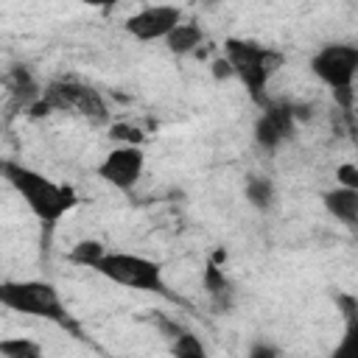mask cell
<instances>
[{"label": "cell", "instance_id": "1", "mask_svg": "<svg viewBox=\"0 0 358 358\" xmlns=\"http://www.w3.org/2000/svg\"><path fill=\"white\" fill-rule=\"evenodd\" d=\"M0 176L22 196V201L28 204V210L48 227H53L67 210L76 207V193L67 185H59L53 179H48L45 173L14 162V159H0Z\"/></svg>", "mask_w": 358, "mask_h": 358}, {"label": "cell", "instance_id": "2", "mask_svg": "<svg viewBox=\"0 0 358 358\" xmlns=\"http://www.w3.org/2000/svg\"><path fill=\"white\" fill-rule=\"evenodd\" d=\"M224 59L232 76L246 87V92L257 103H266V87L285 62L280 50L260 45L255 39H238V36H229L224 42Z\"/></svg>", "mask_w": 358, "mask_h": 358}, {"label": "cell", "instance_id": "3", "mask_svg": "<svg viewBox=\"0 0 358 358\" xmlns=\"http://www.w3.org/2000/svg\"><path fill=\"white\" fill-rule=\"evenodd\" d=\"M53 112H76L95 126L109 120V106H106L103 95L95 87L81 84V81H70V78L50 81L42 90L39 101L28 109L31 117H42V115H53Z\"/></svg>", "mask_w": 358, "mask_h": 358}, {"label": "cell", "instance_id": "4", "mask_svg": "<svg viewBox=\"0 0 358 358\" xmlns=\"http://www.w3.org/2000/svg\"><path fill=\"white\" fill-rule=\"evenodd\" d=\"M0 305L14 313H25V316L48 319L62 327H73L70 313L59 296V288L45 280H0Z\"/></svg>", "mask_w": 358, "mask_h": 358}, {"label": "cell", "instance_id": "5", "mask_svg": "<svg viewBox=\"0 0 358 358\" xmlns=\"http://www.w3.org/2000/svg\"><path fill=\"white\" fill-rule=\"evenodd\" d=\"M310 70L324 87H330L336 106L347 117H352V101H355L352 84H355V73H358V48L347 45V42L324 45L313 53Z\"/></svg>", "mask_w": 358, "mask_h": 358}, {"label": "cell", "instance_id": "6", "mask_svg": "<svg viewBox=\"0 0 358 358\" xmlns=\"http://www.w3.org/2000/svg\"><path fill=\"white\" fill-rule=\"evenodd\" d=\"M92 271H98L101 277H106L123 288H134V291H145V294H168L162 266L145 255L103 252L101 260L92 266Z\"/></svg>", "mask_w": 358, "mask_h": 358}, {"label": "cell", "instance_id": "7", "mask_svg": "<svg viewBox=\"0 0 358 358\" xmlns=\"http://www.w3.org/2000/svg\"><path fill=\"white\" fill-rule=\"evenodd\" d=\"M95 171L106 185L126 193L140 182V176L145 171V151L140 145H117L101 159V165Z\"/></svg>", "mask_w": 358, "mask_h": 358}, {"label": "cell", "instance_id": "8", "mask_svg": "<svg viewBox=\"0 0 358 358\" xmlns=\"http://www.w3.org/2000/svg\"><path fill=\"white\" fill-rule=\"evenodd\" d=\"M296 131L294 106L288 101H266L263 112L255 123V140L263 151H277Z\"/></svg>", "mask_w": 358, "mask_h": 358}, {"label": "cell", "instance_id": "9", "mask_svg": "<svg viewBox=\"0 0 358 358\" xmlns=\"http://www.w3.org/2000/svg\"><path fill=\"white\" fill-rule=\"evenodd\" d=\"M179 22H182V8L176 6H143L123 22V28L140 42H154V39H165Z\"/></svg>", "mask_w": 358, "mask_h": 358}, {"label": "cell", "instance_id": "10", "mask_svg": "<svg viewBox=\"0 0 358 358\" xmlns=\"http://www.w3.org/2000/svg\"><path fill=\"white\" fill-rule=\"evenodd\" d=\"M201 288L207 291L215 313H229L232 310V305H235V285L229 282V277L224 274V268L218 263L210 260L204 266V271H201Z\"/></svg>", "mask_w": 358, "mask_h": 358}, {"label": "cell", "instance_id": "11", "mask_svg": "<svg viewBox=\"0 0 358 358\" xmlns=\"http://www.w3.org/2000/svg\"><path fill=\"white\" fill-rule=\"evenodd\" d=\"M3 87H8V95H11V103L20 109H31L36 101H39V95H42V87L36 84V78L22 67V64H17L14 70H11V76H8V81H3Z\"/></svg>", "mask_w": 358, "mask_h": 358}, {"label": "cell", "instance_id": "12", "mask_svg": "<svg viewBox=\"0 0 358 358\" xmlns=\"http://www.w3.org/2000/svg\"><path fill=\"white\" fill-rule=\"evenodd\" d=\"M324 201V210L338 218L341 224H347L350 229L358 224V190H350V187H333L322 196Z\"/></svg>", "mask_w": 358, "mask_h": 358}, {"label": "cell", "instance_id": "13", "mask_svg": "<svg viewBox=\"0 0 358 358\" xmlns=\"http://www.w3.org/2000/svg\"><path fill=\"white\" fill-rule=\"evenodd\" d=\"M204 42V31L196 22H179L168 36H165V48L173 56H187L193 50H199V45Z\"/></svg>", "mask_w": 358, "mask_h": 358}, {"label": "cell", "instance_id": "14", "mask_svg": "<svg viewBox=\"0 0 358 358\" xmlns=\"http://www.w3.org/2000/svg\"><path fill=\"white\" fill-rule=\"evenodd\" d=\"M243 193H246V201H249L255 210H268V207L274 204V199H277V187H274V182L266 179V176H249Z\"/></svg>", "mask_w": 358, "mask_h": 358}, {"label": "cell", "instance_id": "15", "mask_svg": "<svg viewBox=\"0 0 358 358\" xmlns=\"http://www.w3.org/2000/svg\"><path fill=\"white\" fill-rule=\"evenodd\" d=\"M0 358H45L42 344L25 336H8L0 338Z\"/></svg>", "mask_w": 358, "mask_h": 358}, {"label": "cell", "instance_id": "16", "mask_svg": "<svg viewBox=\"0 0 358 358\" xmlns=\"http://www.w3.org/2000/svg\"><path fill=\"white\" fill-rule=\"evenodd\" d=\"M173 358H207V347L196 333L182 327L173 336Z\"/></svg>", "mask_w": 358, "mask_h": 358}, {"label": "cell", "instance_id": "17", "mask_svg": "<svg viewBox=\"0 0 358 358\" xmlns=\"http://www.w3.org/2000/svg\"><path fill=\"white\" fill-rule=\"evenodd\" d=\"M103 252H106V249H103L101 241H78V243L73 246V252H70V260L78 263V266H84V268H92V266L101 260Z\"/></svg>", "mask_w": 358, "mask_h": 358}, {"label": "cell", "instance_id": "18", "mask_svg": "<svg viewBox=\"0 0 358 358\" xmlns=\"http://www.w3.org/2000/svg\"><path fill=\"white\" fill-rule=\"evenodd\" d=\"M330 358H358V322H350L344 327V336L330 352Z\"/></svg>", "mask_w": 358, "mask_h": 358}, {"label": "cell", "instance_id": "19", "mask_svg": "<svg viewBox=\"0 0 358 358\" xmlns=\"http://www.w3.org/2000/svg\"><path fill=\"white\" fill-rule=\"evenodd\" d=\"M109 134L115 140H123L126 145H140L143 143V131L137 126H129V123H112L109 126Z\"/></svg>", "mask_w": 358, "mask_h": 358}, {"label": "cell", "instance_id": "20", "mask_svg": "<svg viewBox=\"0 0 358 358\" xmlns=\"http://www.w3.org/2000/svg\"><path fill=\"white\" fill-rule=\"evenodd\" d=\"M336 305H338V310H341V316H344L347 324H350V322H358V299H355V294L338 291V294H336Z\"/></svg>", "mask_w": 358, "mask_h": 358}, {"label": "cell", "instance_id": "21", "mask_svg": "<svg viewBox=\"0 0 358 358\" xmlns=\"http://www.w3.org/2000/svg\"><path fill=\"white\" fill-rule=\"evenodd\" d=\"M246 358H282V352H280L277 344H271V341H266V338H257V341L249 344Z\"/></svg>", "mask_w": 358, "mask_h": 358}, {"label": "cell", "instance_id": "22", "mask_svg": "<svg viewBox=\"0 0 358 358\" xmlns=\"http://www.w3.org/2000/svg\"><path fill=\"white\" fill-rule=\"evenodd\" d=\"M336 179H338V187L358 190V165H355V162L338 165V168H336Z\"/></svg>", "mask_w": 358, "mask_h": 358}, {"label": "cell", "instance_id": "23", "mask_svg": "<svg viewBox=\"0 0 358 358\" xmlns=\"http://www.w3.org/2000/svg\"><path fill=\"white\" fill-rule=\"evenodd\" d=\"M213 76H215V78H229V76H232L227 59H215V62H213Z\"/></svg>", "mask_w": 358, "mask_h": 358}, {"label": "cell", "instance_id": "24", "mask_svg": "<svg viewBox=\"0 0 358 358\" xmlns=\"http://www.w3.org/2000/svg\"><path fill=\"white\" fill-rule=\"evenodd\" d=\"M0 90H3V78H0Z\"/></svg>", "mask_w": 358, "mask_h": 358}]
</instances>
